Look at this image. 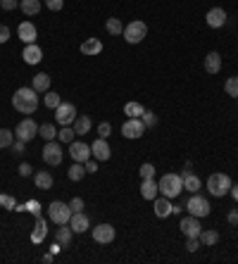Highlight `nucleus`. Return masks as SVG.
<instances>
[{"label":"nucleus","instance_id":"obj_26","mask_svg":"<svg viewBox=\"0 0 238 264\" xmlns=\"http://www.w3.org/2000/svg\"><path fill=\"white\" fill-rule=\"evenodd\" d=\"M202 181L195 176L193 172H183V191H191V193H198L200 191Z\"/></svg>","mask_w":238,"mask_h":264},{"label":"nucleus","instance_id":"obj_23","mask_svg":"<svg viewBox=\"0 0 238 264\" xmlns=\"http://www.w3.org/2000/svg\"><path fill=\"white\" fill-rule=\"evenodd\" d=\"M91 126H93V121H91V117H88V114L76 117V119H74V124H72V128H74V134H76V136L88 134V131H91Z\"/></svg>","mask_w":238,"mask_h":264},{"label":"nucleus","instance_id":"obj_36","mask_svg":"<svg viewBox=\"0 0 238 264\" xmlns=\"http://www.w3.org/2000/svg\"><path fill=\"white\" fill-rule=\"evenodd\" d=\"M224 91H226V95H231V98H238V76H229V79H226Z\"/></svg>","mask_w":238,"mask_h":264},{"label":"nucleus","instance_id":"obj_32","mask_svg":"<svg viewBox=\"0 0 238 264\" xmlns=\"http://www.w3.org/2000/svg\"><path fill=\"white\" fill-rule=\"evenodd\" d=\"M38 136L43 138V141H55L57 138V128L53 126V124H41V126H38Z\"/></svg>","mask_w":238,"mask_h":264},{"label":"nucleus","instance_id":"obj_29","mask_svg":"<svg viewBox=\"0 0 238 264\" xmlns=\"http://www.w3.org/2000/svg\"><path fill=\"white\" fill-rule=\"evenodd\" d=\"M19 10L29 17H34L41 12V0H19Z\"/></svg>","mask_w":238,"mask_h":264},{"label":"nucleus","instance_id":"obj_14","mask_svg":"<svg viewBox=\"0 0 238 264\" xmlns=\"http://www.w3.org/2000/svg\"><path fill=\"white\" fill-rule=\"evenodd\" d=\"M91 155L93 160H98V162H107L112 155L110 146H107V138H100L98 136V141H93L91 143Z\"/></svg>","mask_w":238,"mask_h":264},{"label":"nucleus","instance_id":"obj_1","mask_svg":"<svg viewBox=\"0 0 238 264\" xmlns=\"http://www.w3.org/2000/svg\"><path fill=\"white\" fill-rule=\"evenodd\" d=\"M38 93L31 88V86H22L15 91L12 95V107L17 109L19 114H34L38 109Z\"/></svg>","mask_w":238,"mask_h":264},{"label":"nucleus","instance_id":"obj_44","mask_svg":"<svg viewBox=\"0 0 238 264\" xmlns=\"http://www.w3.org/2000/svg\"><path fill=\"white\" fill-rule=\"evenodd\" d=\"M0 8L5 10V12H12V10L19 8V0H0Z\"/></svg>","mask_w":238,"mask_h":264},{"label":"nucleus","instance_id":"obj_3","mask_svg":"<svg viewBox=\"0 0 238 264\" xmlns=\"http://www.w3.org/2000/svg\"><path fill=\"white\" fill-rule=\"evenodd\" d=\"M231 186H233V183H231L229 174L214 172V174H210V179H207V191H210V195H214V198H224V195H229Z\"/></svg>","mask_w":238,"mask_h":264},{"label":"nucleus","instance_id":"obj_46","mask_svg":"<svg viewBox=\"0 0 238 264\" xmlns=\"http://www.w3.org/2000/svg\"><path fill=\"white\" fill-rule=\"evenodd\" d=\"M17 172H19V176H24V179H27V176H31V174H34V169H31V164H29V162H22Z\"/></svg>","mask_w":238,"mask_h":264},{"label":"nucleus","instance_id":"obj_30","mask_svg":"<svg viewBox=\"0 0 238 264\" xmlns=\"http://www.w3.org/2000/svg\"><path fill=\"white\" fill-rule=\"evenodd\" d=\"M200 243L202 245H217V243H219V233H217V231H214V228H202L200 231Z\"/></svg>","mask_w":238,"mask_h":264},{"label":"nucleus","instance_id":"obj_31","mask_svg":"<svg viewBox=\"0 0 238 264\" xmlns=\"http://www.w3.org/2000/svg\"><path fill=\"white\" fill-rule=\"evenodd\" d=\"M105 29H107V34L110 36H119V34H124V24H122V19L117 17H110L105 22Z\"/></svg>","mask_w":238,"mask_h":264},{"label":"nucleus","instance_id":"obj_51","mask_svg":"<svg viewBox=\"0 0 238 264\" xmlns=\"http://www.w3.org/2000/svg\"><path fill=\"white\" fill-rule=\"evenodd\" d=\"M10 41V29L5 24H0V43H8Z\"/></svg>","mask_w":238,"mask_h":264},{"label":"nucleus","instance_id":"obj_41","mask_svg":"<svg viewBox=\"0 0 238 264\" xmlns=\"http://www.w3.org/2000/svg\"><path fill=\"white\" fill-rule=\"evenodd\" d=\"M0 205H3L5 210H15V207H17V200H15L12 195H0Z\"/></svg>","mask_w":238,"mask_h":264},{"label":"nucleus","instance_id":"obj_42","mask_svg":"<svg viewBox=\"0 0 238 264\" xmlns=\"http://www.w3.org/2000/svg\"><path fill=\"white\" fill-rule=\"evenodd\" d=\"M46 3L48 10H53V12H60V10L64 8V0H43Z\"/></svg>","mask_w":238,"mask_h":264},{"label":"nucleus","instance_id":"obj_35","mask_svg":"<svg viewBox=\"0 0 238 264\" xmlns=\"http://www.w3.org/2000/svg\"><path fill=\"white\" fill-rule=\"evenodd\" d=\"M15 143V131H10V128H0V150H5Z\"/></svg>","mask_w":238,"mask_h":264},{"label":"nucleus","instance_id":"obj_12","mask_svg":"<svg viewBox=\"0 0 238 264\" xmlns=\"http://www.w3.org/2000/svg\"><path fill=\"white\" fill-rule=\"evenodd\" d=\"M179 228H181V233H183L186 238H198V236H200V231H202L200 219L193 217V214L183 217L181 221H179Z\"/></svg>","mask_w":238,"mask_h":264},{"label":"nucleus","instance_id":"obj_47","mask_svg":"<svg viewBox=\"0 0 238 264\" xmlns=\"http://www.w3.org/2000/svg\"><path fill=\"white\" fill-rule=\"evenodd\" d=\"M24 146H27V143H24V141H19V138H15V143H12V153H15V155H22V153H24Z\"/></svg>","mask_w":238,"mask_h":264},{"label":"nucleus","instance_id":"obj_50","mask_svg":"<svg viewBox=\"0 0 238 264\" xmlns=\"http://www.w3.org/2000/svg\"><path fill=\"white\" fill-rule=\"evenodd\" d=\"M27 210L31 212L34 217H41V205H38L36 200H31V202H29V205H27Z\"/></svg>","mask_w":238,"mask_h":264},{"label":"nucleus","instance_id":"obj_39","mask_svg":"<svg viewBox=\"0 0 238 264\" xmlns=\"http://www.w3.org/2000/svg\"><path fill=\"white\" fill-rule=\"evenodd\" d=\"M57 138H60V143H72L74 138H76V134H74V128L62 126L60 131H57Z\"/></svg>","mask_w":238,"mask_h":264},{"label":"nucleus","instance_id":"obj_11","mask_svg":"<svg viewBox=\"0 0 238 264\" xmlns=\"http://www.w3.org/2000/svg\"><path fill=\"white\" fill-rule=\"evenodd\" d=\"M69 157H72L74 162H88L91 160V146L88 143H83V141H72L69 143Z\"/></svg>","mask_w":238,"mask_h":264},{"label":"nucleus","instance_id":"obj_10","mask_svg":"<svg viewBox=\"0 0 238 264\" xmlns=\"http://www.w3.org/2000/svg\"><path fill=\"white\" fill-rule=\"evenodd\" d=\"M36 136H38V124L34 121V119H22V121L17 124V128H15V138L24 141V143L34 141Z\"/></svg>","mask_w":238,"mask_h":264},{"label":"nucleus","instance_id":"obj_43","mask_svg":"<svg viewBox=\"0 0 238 264\" xmlns=\"http://www.w3.org/2000/svg\"><path fill=\"white\" fill-rule=\"evenodd\" d=\"M200 245H202L200 238H186V250H188V252H195Z\"/></svg>","mask_w":238,"mask_h":264},{"label":"nucleus","instance_id":"obj_38","mask_svg":"<svg viewBox=\"0 0 238 264\" xmlns=\"http://www.w3.org/2000/svg\"><path fill=\"white\" fill-rule=\"evenodd\" d=\"M60 102H62V98H60L57 93H53V91H48V93H46V98H43V105H46L48 109H55L57 105H60Z\"/></svg>","mask_w":238,"mask_h":264},{"label":"nucleus","instance_id":"obj_5","mask_svg":"<svg viewBox=\"0 0 238 264\" xmlns=\"http://www.w3.org/2000/svg\"><path fill=\"white\" fill-rule=\"evenodd\" d=\"M186 210H188V214H193V217H207L212 212V205L210 200L205 198V195H200V193H193L191 198H188V202H186Z\"/></svg>","mask_w":238,"mask_h":264},{"label":"nucleus","instance_id":"obj_27","mask_svg":"<svg viewBox=\"0 0 238 264\" xmlns=\"http://www.w3.org/2000/svg\"><path fill=\"white\" fill-rule=\"evenodd\" d=\"M34 183H36V188H41V191H48V188H53V174L36 172L34 174Z\"/></svg>","mask_w":238,"mask_h":264},{"label":"nucleus","instance_id":"obj_17","mask_svg":"<svg viewBox=\"0 0 238 264\" xmlns=\"http://www.w3.org/2000/svg\"><path fill=\"white\" fill-rule=\"evenodd\" d=\"M17 36L22 43H36V38H38V29L31 24V22H22L17 29Z\"/></svg>","mask_w":238,"mask_h":264},{"label":"nucleus","instance_id":"obj_40","mask_svg":"<svg viewBox=\"0 0 238 264\" xmlns=\"http://www.w3.org/2000/svg\"><path fill=\"white\" fill-rule=\"evenodd\" d=\"M143 124H146V128H155L157 126V114L155 112H150V109H146V112H143Z\"/></svg>","mask_w":238,"mask_h":264},{"label":"nucleus","instance_id":"obj_22","mask_svg":"<svg viewBox=\"0 0 238 264\" xmlns=\"http://www.w3.org/2000/svg\"><path fill=\"white\" fill-rule=\"evenodd\" d=\"M31 88H34L36 93H48L50 91V76H48L46 72L36 74V76L31 79Z\"/></svg>","mask_w":238,"mask_h":264},{"label":"nucleus","instance_id":"obj_24","mask_svg":"<svg viewBox=\"0 0 238 264\" xmlns=\"http://www.w3.org/2000/svg\"><path fill=\"white\" fill-rule=\"evenodd\" d=\"M46 236H48V221L43 217H36V228L31 231V240L34 243H43Z\"/></svg>","mask_w":238,"mask_h":264},{"label":"nucleus","instance_id":"obj_2","mask_svg":"<svg viewBox=\"0 0 238 264\" xmlns=\"http://www.w3.org/2000/svg\"><path fill=\"white\" fill-rule=\"evenodd\" d=\"M157 186H160V195H165V198H169V200H174V198H179L183 193V176H179V174H162L160 176V181H157Z\"/></svg>","mask_w":238,"mask_h":264},{"label":"nucleus","instance_id":"obj_4","mask_svg":"<svg viewBox=\"0 0 238 264\" xmlns=\"http://www.w3.org/2000/svg\"><path fill=\"white\" fill-rule=\"evenodd\" d=\"M72 207H69V202H62V200H55L48 205V219L57 224V226H62V224H69V219H72Z\"/></svg>","mask_w":238,"mask_h":264},{"label":"nucleus","instance_id":"obj_6","mask_svg":"<svg viewBox=\"0 0 238 264\" xmlns=\"http://www.w3.org/2000/svg\"><path fill=\"white\" fill-rule=\"evenodd\" d=\"M122 36H124L127 43L136 46V43H141V41L148 36V24L141 22V19H134V22H129L127 27H124V34H122Z\"/></svg>","mask_w":238,"mask_h":264},{"label":"nucleus","instance_id":"obj_28","mask_svg":"<svg viewBox=\"0 0 238 264\" xmlns=\"http://www.w3.org/2000/svg\"><path fill=\"white\" fill-rule=\"evenodd\" d=\"M72 236H74V231L69 228V224H62V226L55 231V240L60 243L62 247H67L69 243H72Z\"/></svg>","mask_w":238,"mask_h":264},{"label":"nucleus","instance_id":"obj_37","mask_svg":"<svg viewBox=\"0 0 238 264\" xmlns=\"http://www.w3.org/2000/svg\"><path fill=\"white\" fill-rule=\"evenodd\" d=\"M138 176H141V181H146V179H155V167L150 162H143L141 164V169H138Z\"/></svg>","mask_w":238,"mask_h":264},{"label":"nucleus","instance_id":"obj_33","mask_svg":"<svg viewBox=\"0 0 238 264\" xmlns=\"http://www.w3.org/2000/svg\"><path fill=\"white\" fill-rule=\"evenodd\" d=\"M143 112H146V107L141 102H127L124 105V114L127 117H143Z\"/></svg>","mask_w":238,"mask_h":264},{"label":"nucleus","instance_id":"obj_48","mask_svg":"<svg viewBox=\"0 0 238 264\" xmlns=\"http://www.w3.org/2000/svg\"><path fill=\"white\" fill-rule=\"evenodd\" d=\"M69 207H72V212H83V200L81 198H72V200H69Z\"/></svg>","mask_w":238,"mask_h":264},{"label":"nucleus","instance_id":"obj_21","mask_svg":"<svg viewBox=\"0 0 238 264\" xmlns=\"http://www.w3.org/2000/svg\"><path fill=\"white\" fill-rule=\"evenodd\" d=\"M205 72L207 74H219L221 72V55L219 53L205 55Z\"/></svg>","mask_w":238,"mask_h":264},{"label":"nucleus","instance_id":"obj_25","mask_svg":"<svg viewBox=\"0 0 238 264\" xmlns=\"http://www.w3.org/2000/svg\"><path fill=\"white\" fill-rule=\"evenodd\" d=\"M81 53L83 55H100L102 53V41L100 38H86L81 43Z\"/></svg>","mask_w":238,"mask_h":264},{"label":"nucleus","instance_id":"obj_56","mask_svg":"<svg viewBox=\"0 0 238 264\" xmlns=\"http://www.w3.org/2000/svg\"><path fill=\"white\" fill-rule=\"evenodd\" d=\"M236 100H238V98H236Z\"/></svg>","mask_w":238,"mask_h":264},{"label":"nucleus","instance_id":"obj_18","mask_svg":"<svg viewBox=\"0 0 238 264\" xmlns=\"http://www.w3.org/2000/svg\"><path fill=\"white\" fill-rule=\"evenodd\" d=\"M22 57H24L27 64H38L43 60V50H41V46H36V43H27L24 50H22Z\"/></svg>","mask_w":238,"mask_h":264},{"label":"nucleus","instance_id":"obj_34","mask_svg":"<svg viewBox=\"0 0 238 264\" xmlns=\"http://www.w3.org/2000/svg\"><path fill=\"white\" fill-rule=\"evenodd\" d=\"M83 174H86V167H83L81 162H74L72 167H69V172H67V176L72 179V181H81Z\"/></svg>","mask_w":238,"mask_h":264},{"label":"nucleus","instance_id":"obj_13","mask_svg":"<svg viewBox=\"0 0 238 264\" xmlns=\"http://www.w3.org/2000/svg\"><path fill=\"white\" fill-rule=\"evenodd\" d=\"M91 233H93V240H95V243H102V245L112 243L114 236H117V231H114L112 224H98L95 228H91Z\"/></svg>","mask_w":238,"mask_h":264},{"label":"nucleus","instance_id":"obj_53","mask_svg":"<svg viewBox=\"0 0 238 264\" xmlns=\"http://www.w3.org/2000/svg\"><path fill=\"white\" fill-rule=\"evenodd\" d=\"M229 195H231V198H233V200L238 202V183H236V186H231V191H229Z\"/></svg>","mask_w":238,"mask_h":264},{"label":"nucleus","instance_id":"obj_49","mask_svg":"<svg viewBox=\"0 0 238 264\" xmlns=\"http://www.w3.org/2000/svg\"><path fill=\"white\" fill-rule=\"evenodd\" d=\"M83 167H86V174H95L98 172V160H88V162H83Z\"/></svg>","mask_w":238,"mask_h":264},{"label":"nucleus","instance_id":"obj_16","mask_svg":"<svg viewBox=\"0 0 238 264\" xmlns=\"http://www.w3.org/2000/svg\"><path fill=\"white\" fill-rule=\"evenodd\" d=\"M69 228H72L74 233H86V231L91 228V219H88V214L74 212L72 219H69Z\"/></svg>","mask_w":238,"mask_h":264},{"label":"nucleus","instance_id":"obj_45","mask_svg":"<svg viewBox=\"0 0 238 264\" xmlns=\"http://www.w3.org/2000/svg\"><path fill=\"white\" fill-rule=\"evenodd\" d=\"M98 134H100V138H107L112 134V124L110 121H100V126H98Z\"/></svg>","mask_w":238,"mask_h":264},{"label":"nucleus","instance_id":"obj_20","mask_svg":"<svg viewBox=\"0 0 238 264\" xmlns=\"http://www.w3.org/2000/svg\"><path fill=\"white\" fill-rule=\"evenodd\" d=\"M157 193H160V186H157L155 179H146V181H141V195H143L146 200H155Z\"/></svg>","mask_w":238,"mask_h":264},{"label":"nucleus","instance_id":"obj_19","mask_svg":"<svg viewBox=\"0 0 238 264\" xmlns=\"http://www.w3.org/2000/svg\"><path fill=\"white\" fill-rule=\"evenodd\" d=\"M153 210H155V217L157 219H167L169 214H174V205H172V200H169V198H165V195H162V198H155V207H153Z\"/></svg>","mask_w":238,"mask_h":264},{"label":"nucleus","instance_id":"obj_54","mask_svg":"<svg viewBox=\"0 0 238 264\" xmlns=\"http://www.w3.org/2000/svg\"><path fill=\"white\" fill-rule=\"evenodd\" d=\"M60 250H62V245H60V243H53V245H50V252H53V255H57V252H60Z\"/></svg>","mask_w":238,"mask_h":264},{"label":"nucleus","instance_id":"obj_8","mask_svg":"<svg viewBox=\"0 0 238 264\" xmlns=\"http://www.w3.org/2000/svg\"><path fill=\"white\" fill-rule=\"evenodd\" d=\"M43 162L50 164V167H57V164H62V143H57V141H48L46 146H43Z\"/></svg>","mask_w":238,"mask_h":264},{"label":"nucleus","instance_id":"obj_15","mask_svg":"<svg viewBox=\"0 0 238 264\" xmlns=\"http://www.w3.org/2000/svg\"><path fill=\"white\" fill-rule=\"evenodd\" d=\"M205 22H207V27L212 29H221L226 24V10L224 8H212L207 10V15H205Z\"/></svg>","mask_w":238,"mask_h":264},{"label":"nucleus","instance_id":"obj_9","mask_svg":"<svg viewBox=\"0 0 238 264\" xmlns=\"http://www.w3.org/2000/svg\"><path fill=\"white\" fill-rule=\"evenodd\" d=\"M146 134V124H143V119L141 117H129L124 124H122V136L129 138V141H134V138H141Z\"/></svg>","mask_w":238,"mask_h":264},{"label":"nucleus","instance_id":"obj_52","mask_svg":"<svg viewBox=\"0 0 238 264\" xmlns=\"http://www.w3.org/2000/svg\"><path fill=\"white\" fill-rule=\"evenodd\" d=\"M226 221H229L231 226H238V210H231L229 214H226Z\"/></svg>","mask_w":238,"mask_h":264},{"label":"nucleus","instance_id":"obj_7","mask_svg":"<svg viewBox=\"0 0 238 264\" xmlns=\"http://www.w3.org/2000/svg\"><path fill=\"white\" fill-rule=\"evenodd\" d=\"M53 112H55V121L60 124V126H69V124H74V119L79 117L74 102H60Z\"/></svg>","mask_w":238,"mask_h":264},{"label":"nucleus","instance_id":"obj_55","mask_svg":"<svg viewBox=\"0 0 238 264\" xmlns=\"http://www.w3.org/2000/svg\"><path fill=\"white\" fill-rule=\"evenodd\" d=\"M43 262H48V264L53 262V252H48V255H43Z\"/></svg>","mask_w":238,"mask_h":264}]
</instances>
